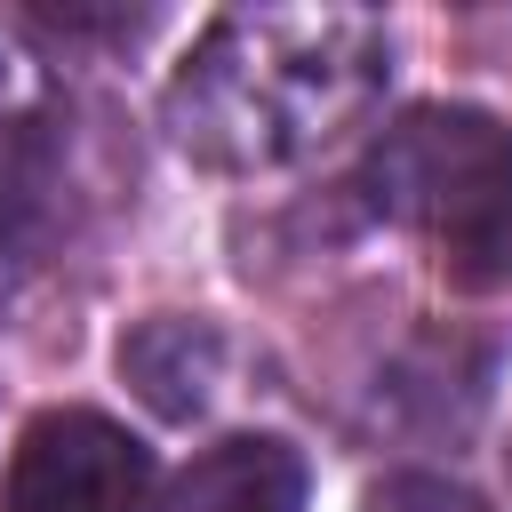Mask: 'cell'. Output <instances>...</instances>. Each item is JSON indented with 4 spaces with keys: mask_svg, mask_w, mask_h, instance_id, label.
<instances>
[{
    "mask_svg": "<svg viewBox=\"0 0 512 512\" xmlns=\"http://www.w3.org/2000/svg\"><path fill=\"white\" fill-rule=\"evenodd\" d=\"M384 80L392 32L368 8H232L176 64L168 128L192 160L256 176L360 128Z\"/></svg>",
    "mask_w": 512,
    "mask_h": 512,
    "instance_id": "cell-1",
    "label": "cell"
},
{
    "mask_svg": "<svg viewBox=\"0 0 512 512\" xmlns=\"http://www.w3.org/2000/svg\"><path fill=\"white\" fill-rule=\"evenodd\" d=\"M368 200L432 248L456 288H512V128L472 104H416L368 152Z\"/></svg>",
    "mask_w": 512,
    "mask_h": 512,
    "instance_id": "cell-2",
    "label": "cell"
},
{
    "mask_svg": "<svg viewBox=\"0 0 512 512\" xmlns=\"http://www.w3.org/2000/svg\"><path fill=\"white\" fill-rule=\"evenodd\" d=\"M8 512H160V464L128 424L48 408L8 456Z\"/></svg>",
    "mask_w": 512,
    "mask_h": 512,
    "instance_id": "cell-3",
    "label": "cell"
},
{
    "mask_svg": "<svg viewBox=\"0 0 512 512\" xmlns=\"http://www.w3.org/2000/svg\"><path fill=\"white\" fill-rule=\"evenodd\" d=\"M120 376L136 384V400L168 424H192L216 384H224V336L208 320H184V312H152L120 336Z\"/></svg>",
    "mask_w": 512,
    "mask_h": 512,
    "instance_id": "cell-4",
    "label": "cell"
},
{
    "mask_svg": "<svg viewBox=\"0 0 512 512\" xmlns=\"http://www.w3.org/2000/svg\"><path fill=\"white\" fill-rule=\"evenodd\" d=\"M176 512H304V456L272 432H232L184 464Z\"/></svg>",
    "mask_w": 512,
    "mask_h": 512,
    "instance_id": "cell-5",
    "label": "cell"
},
{
    "mask_svg": "<svg viewBox=\"0 0 512 512\" xmlns=\"http://www.w3.org/2000/svg\"><path fill=\"white\" fill-rule=\"evenodd\" d=\"M360 512H488V504L448 472H384V480H368Z\"/></svg>",
    "mask_w": 512,
    "mask_h": 512,
    "instance_id": "cell-6",
    "label": "cell"
},
{
    "mask_svg": "<svg viewBox=\"0 0 512 512\" xmlns=\"http://www.w3.org/2000/svg\"><path fill=\"white\" fill-rule=\"evenodd\" d=\"M504 472H512V448H504Z\"/></svg>",
    "mask_w": 512,
    "mask_h": 512,
    "instance_id": "cell-7",
    "label": "cell"
}]
</instances>
